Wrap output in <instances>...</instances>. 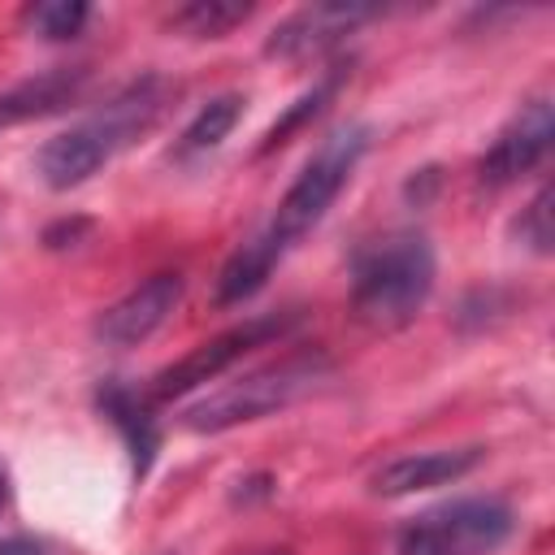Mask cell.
<instances>
[{"label": "cell", "mask_w": 555, "mask_h": 555, "mask_svg": "<svg viewBox=\"0 0 555 555\" xmlns=\"http://www.w3.org/2000/svg\"><path fill=\"white\" fill-rule=\"evenodd\" d=\"M373 147V126L364 121H343L334 126L317 152L304 160V169L295 173V182L286 186V195L278 199V208L269 212V221L230 251V260L217 273V308H234L243 299H251L273 269L321 225V217L330 212V204L343 195V186L351 182V173L360 169L364 152Z\"/></svg>", "instance_id": "obj_1"}, {"label": "cell", "mask_w": 555, "mask_h": 555, "mask_svg": "<svg viewBox=\"0 0 555 555\" xmlns=\"http://www.w3.org/2000/svg\"><path fill=\"white\" fill-rule=\"evenodd\" d=\"M169 91L173 87L160 74H143V78L126 82L108 104H100L69 130L52 134L35 156V173L43 178V186L74 191L87 178H95L117 152H126L134 139H143L160 121Z\"/></svg>", "instance_id": "obj_2"}, {"label": "cell", "mask_w": 555, "mask_h": 555, "mask_svg": "<svg viewBox=\"0 0 555 555\" xmlns=\"http://www.w3.org/2000/svg\"><path fill=\"white\" fill-rule=\"evenodd\" d=\"M438 256L421 230H386L351 256V312L369 330H403L434 295Z\"/></svg>", "instance_id": "obj_3"}, {"label": "cell", "mask_w": 555, "mask_h": 555, "mask_svg": "<svg viewBox=\"0 0 555 555\" xmlns=\"http://www.w3.org/2000/svg\"><path fill=\"white\" fill-rule=\"evenodd\" d=\"M330 373H334V364L325 351H291V356L260 364V369L208 390L204 399H195L182 412V425L195 434H221V429L273 416L282 408H291L295 399H304L308 390H317Z\"/></svg>", "instance_id": "obj_4"}, {"label": "cell", "mask_w": 555, "mask_h": 555, "mask_svg": "<svg viewBox=\"0 0 555 555\" xmlns=\"http://www.w3.org/2000/svg\"><path fill=\"white\" fill-rule=\"evenodd\" d=\"M516 533V512L503 499H451L421 512L403 533L395 555H494Z\"/></svg>", "instance_id": "obj_5"}, {"label": "cell", "mask_w": 555, "mask_h": 555, "mask_svg": "<svg viewBox=\"0 0 555 555\" xmlns=\"http://www.w3.org/2000/svg\"><path fill=\"white\" fill-rule=\"evenodd\" d=\"M295 325V312H260V317H247L243 325H230L225 334L191 347L182 360H173L169 369H160L152 377V399H178L186 390H199L208 382H217L230 364H238L251 347H264L273 338H282L286 330Z\"/></svg>", "instance_id": "obj_6"}, {"label": "cell", "mask_w": 555, "mask_h": 555, "mask_svg": "<svg viewBox=\"0 0 555 555\" xmlns=\"http://www.w3.org/2000/svg\"><path fill=\"white\" fill-rule=\"evenodd\" d=\"M551 139H555L551 100H546V95L525 100V104L503 121V130L490 139V147L481 152V160H477V182L490 186V191L520 182L529 169H538V165L546 160Z\"/></svg>", "instance_id": "obj_7"}, {"label": "cell", "mask_w": 555, "mask_h": 555, "mask_svg": "<svg viewBox=\"0 0 555 555\" xmlns=\"http://www.w3.org/2000/svg\"><path fill=\"white\" fill-rule=\"evenodd\" d=\"M182 273L178 269H160L152 278H143L134 291H126L117 304H108L95 321V338L104 347H139L147 343L182 304Z\"/></svg>", "instance_id": "obj_8"}, {"label": "cell", "mask_w": 555, "mask_h": 555, "mask_svg": "<svg viewBox=\"0 0 555 555\" xmlns=\"http://www.w3.org/2000/svg\"><path fill=\"white\" fill-rule=\"evenodd\" d=\"M382 9L373 4H308L299 13H291L264 43L269 56H282V61H308V56H321L330 52L343 35H351L360 22L377 17Z\"/></svg>", "instance_id": "obj_9"}, {"label": "cell", "mask_w": 555, "mask_h": 555, "mask_svg": "<svg viewBox=\"0 0 555 555\" xmlns=\"http://www.w3.org/2000/svg\"><path fill=\"white\" fill-rule=\"evenodd\" d=\"M486 460L481 447H442V451H412V455H399L390 464H382L369 481L373 494H386V499H399V494H416V490H434V486H447V481H460L468 477L477 464Z\"/></svg>", "instance_id": "obj_10"}, {"label": "cell", "mask_w": 555, "mask_h": 555, "mask_svg": "<svg viewBox=\"0 0 555 555\" xmlns=\"http://www.w3.org/2000/svg\"><path fill=\"white\" fill-rule=\"evenodd\" d=\"M87 82H91L87 65H52L35 78L13 82L9 91H0V130L22 126V121H39V117H52V113L78 104Z\"/></svg>", "instance_id": "obj_11"}, {"label": "cell", "mask_w": 555, "mask_h": 555, "mask_svg": "<svg viewBox=\"0 0 555 555\" xmlns=\"http://www.w3.org/2000/svg\"><path fill=\"white\" fill-rule=\"evenodd\" d=\"M104 421L121 434L126 451H130V468H134V481L147 477L152 460H156V447H160V429H156V416L147 408V395L121 386V382H104L100 395H95Z\"/></svg>", "instance_id": "obj_12"}, {"label": "cell", "mask_w": 555, "mask_h": 555, "mask_svg": "<svg viewBox=\"0 0 555 555\" xmlns=\"http://www.w3.org/2000/svg\"><path fill=\"white\" fill-rule=\"evenodd\" d=\"M243 95L238 91H225V95H212L186 126H182V134H178V143H173V156L178 160H191V156H204V152H212V147H221L225 143V134L238 126V117H243Z\"/></svg>", "instance_id": "obj_13"}, {"label": "cell", "mask_w": 555, "mask_h": 555, "mask_svg": "<svg viewBox=\"0 0 555 555\" xmlns=\"http://www.w3.org/2000/svg\"><path fill=\"white\" fill-rule=\"evenodd\" d=\"M247 17H251V4L243 0H191V4H178L165 26L186 39H221Z\"/></svg>", "instance_id": "obj_14"}, {"label": "cell", "mask_w": 555, "mask_h": 555, "mask_svg": "<svg viewBox=\"0 0 555 555\" xmlns=\"http://www.w3.org/2000/svg\"><path fill=\"white\" fill-rule=\"evenodd\" d=\"M22 22L39 39L61 43V39H78V30L91 22V4H82V0H43V4H30L22 13Z\"/></svg>", "instance_id": "obj_15"}, {"label": "cell", "mask_w": 555, "mask_h": 555, "mask_svg": "<svg viewBox=\"0 0 555 555\" xmlns=\"http://www.w3.org/2000/svg\"><path fill=\"white\" fill-rule=\"evenodd\" d=\"M343 78H347V69H334V74H325L312 91H304V95H299V100H295V104H291V108L269 126V134H264V143H260V156H264V152H273V147H282V143H286V139H291L308 117H317V113L334 100V91H338V82H343Z\"/></svg>", "instance_id": "obj_16"}, {"label": "cell", "mask_w": 555, "mask_h": 555, "mask_svg": "<svg viewBox=\"0 0 555 555\" xmlns=\"http://www.w3.org/2000/svg\"><path fill=\"white\" fill-rule=\"evenodd\" d=\"M512 234L520 238V247H529L533 256H551V186L542 182L538 191H533V199L520 208V217H516V225H512Z\"/></svg>", "instance_id": "obj_17"}, {"label": "cell", "mask_w": 555, "mask_h": 555, "mask_svg": "<svg viewBox=\"0 0 555 555\" xmlns=\"http://www.w3.org/2000/svg\"><path fill=\"white\" fill-rule=\"evenodd\" d=\"M0 555H43V546L35 538H9L0 542Z\"/></svg>", "instance_id": "obj_18"}, {"label": "cell", "mask_w": 555, "mask_h": 555, "mask_svg": "<svg viewBox=\"0 0 555 555\" xmlns=\"http://www.w3.org/2000/svg\"><path fill=\"white\" fill-rule=\"evenodd\" d=\"M4 503H9V477H4V468H0V512H4Z\"/></svg>", "instance_id": "obj_19"}]
</instances>
